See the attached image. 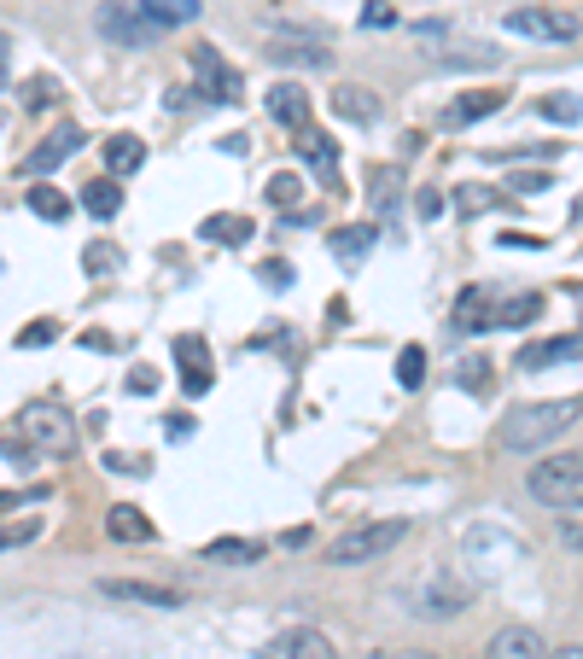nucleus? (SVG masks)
I'll use <instances>...</instances> for the list:
<instances>
[{"mask_svg":"<svg viewBox=\"0 0 583 659\" xmlns=\"http://www.w3.org/2000/svg\"><path fill=\"white\" fill-rule=\"evenodd\" d=\"M94 30H100L111 47H129V53H140V47H152V41H158V30L140 18L135 6H117V0H105L100 12H94Z\"/></svg>","mask_w":583,"mask_h":659,"instance_id":"nucleus-6","label":"nucleus"},{"mask_svg":"<svg viewBox=\"0 0 583 659\" xmlns=\"http://www.w3.org/2000/svg\"><path fill=\"white\" fill-rule=\"evenodd\" d=\"M502 245H514V251H531V245H537V251H543V234H502Z\"/></svg>","mask_w":583,"mask_h":659,"instance_id":"nucleus-42","label":"nucleus"},{"mask_svg":"<svg viewBox=\"0 0 583 659\" xmlns=\"http://www.w3.org/2000/svg\"><path fill=\"white\" fill-rule=\"evenodd\" d=\"M502 24H508L514 35H525V41H554V47H566V41L583 35L578 12H554V6H514Z\"/></svg>","mask_w":583,"mask_h":659,"instance_id":"nucleus-4","label":"nucleus"},{"mask_svg":"<svg viewBox=\"0 0 583 659\" xmlns=\"http://www.w3.org/2000/svg\"><path fill=\"white\" fill-rule=\"evenodd\" d=\"M537 117H549V123H578L583 100L578 94H543V100H537Z\"/></svg>","mask_w":583,"mask_h":659,"instance_id":"nucleus-30","label":"nucleus"},{"mask_svg":"<svg viewBox=\"0 0 583 659\" xmlns=\"http://www.w3.org/2000/svg\"><path fill=\"white\" fill-rule=\"evenodd\" d=\"M269 59L275 65H304V70H321L333 53L327 47H309V41H269Z\"/></svg>","mask_w":583,"mask_h":659,"instance_id":"nucleus-26","label":"nucleus"},{"mask_svg":"<svg viewBox=\"0 0 583 659\" xmlns=\"http://www.w3.org/2000/svg\"><path fill=\"white\" fill-rule=\"evenodd\" d=\"M549 648H543V636L531 625H508L490 636V648H484V659H543Z\"/></svg>","mask_w":583,"mask_h":659,"instance_id":"nucleus-15","label":"nucleus"},{"mask_svg":"<svg viewBox=\"0 0 583 659\" xmlns=\"http://www.w3.org/2000/svg\"><path fill=\"white\" fill-rule=\"evenodd\" d=\"M449 327H455V333H484V327H490V292H484V286H461Z\"/></svg>","mask_w":583,"mask_h":659,"instance_id":"nucleus-18","label":"nucleus"},{"mask_svg":"<svg viewBox=\"0 0 583 659\" xmlns=\"http://www.w3.org/2000/svg\"><path fill=\"white\" fill-rule=\"evenodd\" d=\"M53 100H59V82L53 76H30L24 82V111H47Z\"/></svg>","mask_w":583,"mask_h":659,"instance_id":"nucleus-33","label":"nucleus"},{"mask_svg":"<svg viewBox=\"0 0 583 659\" xmlns=\"http://www.w3.org/2000/svg\"><path fill=\"white\" fill-rule=\"evenodd\" d=\"M298 199H304V181H298L292 170L269 175V205H280V210H298Z\"/></svg>","mask_w":583,"mask_h":659,"instance_id":"nucleus-32","label":"nucleus"},{"mask_svg":"<svg viewBox=\"0 0 583 659\" xmlns=\"http://www.w3.org/2000/svg\"><path fill=\"white\" fill-rule=\"evenodd\" d=\"M41 537V520H24V525H0V549H24Z\"/></svg>","mask_w":583,"mask_h":659,"instance_id":"nucleus-35","label":"nucleus"},{"mask_svg":"<svg viewBox=\"0 0 583 659\" xmlns=\"http://www.w3.org/2000/svg\"><path fill=\"white\" fill-rule=\"evenodd\" d=\"M566 292H572V298L583 304V280H566Z\"/></svg>","mask_w":583,"mask_h":659,"instance_id":"nucleus-45","label":"nucleus"},{"mask_svg":"<svg viewBox=\"0 0 583 659\" xmlns=\"http://www.w3.org/2000/svg\"><path fill=\"white\" fill-rule=\"evenodd\" d=\"M543 659H583V648H554V654H543Z\"/></svg>","mask_w":583,"mask_h":659,"instance_id":"nucleus-44","label":"nucleus"},{"mask_svg":"<svg viewBox=\"0 0 583 659\" xmlns=\"http://www.w3.org/2000/svg\"><path fill=\"white\" fill-rule=\"evenodd\" d=\"M263 280H269L275 292H286V286H292V263H286V257H269V263H263Z\"/></svg>","mask_w":583,"mask_h":659,"instance_id":"nucleus-39","label":"nucleus"},{"mask_svg":"<svg viewBox=\"0 0 583 659\" xmlns=\"http://www.w3.org/2000/svg\"><path fill=\"white\" fill-rule=\"evenodd\" d=\"M105 537H111V543H152V537H158V525L146 520L135 502H117V508L105 514Z\"/></svg>","mask_w":583,"mask_h":659,"instance_id":"nucleus-16","label":"nucleus"},{"mask_svg":"<svg viewBox=\"0 0 583 659\" xmlns=\"http://www.w3.org/2000/svg\"><path fill=\"white\" fill-rule=\"evenodd\" d=\"M560 537H566V549H583V525L566 520V525H560Z\"/></svg>","mask_w":583,"mask_h":659,"instance_id":"nucleus-43","label":"nucleus"},{"mask_svg":"<svg viewBox=\"0 0 583 659\" xmlns=\"http://www.w3.org/2000/svg\"><path fill=\"white\" fill-rule=\"evenodd\" d=\"M140 164H146L140 135H111V140H105V170H111V175H135Z\"/></svg>","mask_w":583,"mask_h":659,"instance_id":"nucleus-22","label":"nucleus"},{"mask_svg":"<svg viewBox=\"0 0 583 659\" xmlns=\"http://www.w3.org/2000/svg\"><path fill=\"white\" fill-rule=\"evenodd\" d=\"M82 269H88L94 280H100V275H117V269H123V251H117L111 240H94L88 251H82Z\"/></svg>","mask_w":583,"mask_h":659,"instance_id":"nucleus-29","label":"nucleus"},{"mask_svg":"<svg viewBox=\"0 0 583 659\" xmlns=\"http://www.w3.org/2000/svg\"><path fill=\"white\" fill-rule=\"evenodd\" d=\"M193 76H199V94H205V100H216V105H234L245 94L240 70L228 65V59H222L210 41H205V47H193Z\"/></svg>","mask_w":583,"mask_h":659,"instance_id":"nucleus-7","label":"nucleus"},{"mask_svg":"<svg viewBox=\"0 0 583 659\" xmlns=\"http://www.w3.org/2000/svg\"><path fill=\"white\" fill-rule=\"evenodd\" d=\"M82 140H88V135H82L76 123H59V129L41 140V146H30V152H24V164H18V170H24V175H47V170H59L65 158H76V152H82Z\"/></svg>","mask_w":583,"mask_h":659,"instance_id":"nucleus-9","label":"nucleus"},{"mask_svg":"<svg viewBox=\"0 0 583 659\" xmlns=\"http://www.w3.org/2000/svg\"><path fill=\"white\" fill-rule=\"evenodd\" d=\"M409 537V520H368L350 525L344 537L327 543V566H368V560H385L397 543Z\"/></svg>","mask_w":583,"mask_h":659,"instance_id":"nucleus-2","label":"nucleus"},{"mask_svg":"<svg viewBox=\"0 0 583 659\" xmlns=\"http://www.w3.org/2000/svg\"><path fill=\"white\" fill-rule=\"evenodd\" d=\"M24 205H30L41 222H65V216H70V193H59V187H47V181H41V187L24 193Z\"/></svg>","mask_w":583,"mask_h":659,"instance_id":"nucleus-28","label":"nucleus"},{"mask_svg":"<svg viewBox=\"0 0 583 659\" xmlns=\"http://www.w3.org/2000/svg\"><path fill=\"white\" fill-rule=\"evenodd\" d=\"M525 490L543 508H560V514L583 508V455H549V461H537L525 473Z\"/></svg>","mask_w":583,"mask_h":659,"instance_id":"nucleus-3","label":"nucleus"},{"mask_svg":"<svg viewBox=\"0 0 583 659\" xmlns=\"http://www.w3.org/2000/svg\"><path fill=\"white\" fill-rule=\"evenodd\" d=\"M175 362H181V391L187 397H205L210 380H216V362H210V345L199 333H181L175 339Z\"/></svg>","mask_w":583,"mask_h":659,"instance_id":"nucleus-11","label":"nucleus"},{"mask_svg":"<svg viewBox=\"0 0 583 659\" xmlns=\"http://www.w3.org/2000/svg\"><path fill=\"white\" fill-rule=\"evenodd\" d=\"M578 420H583V403H578V397L519 403V409H508V415H502V426H496V444H502V450H519V455H537V450H549L554 438H566Z\"/></svg>","mask_w":583,"mask_h":659,"instance_id":"nucleus-1","label":"nucleus"},{"mask_svg":"<svg viewBox=\"0 0 583 659\" xmlns=\"http://www.w3.org/2000/svg\"><path fill=\"white\" fill-rule=\"evenodd\" d=\"M397 385H403V391H420V385H426V350L420 345H403V356H397Z\"/></svg>","mask_w":583,"mask_h":659,"instance_id":"nucleus-31","label":"nucleus"},{"mask_svg":"<svg viewBox=\"0 0 583 659\" xmlns=\"http://www.w3.org/2000/svg\"><path fill=\"white\" fill-rule=\"evenodd\" d=\"M508 187H514V193H543V187H554V175L549 170H519V175H508Z\"/></svg>","mask_w":583,"mask_h":659,"instance_id":"nucleus-37","label":"nucleus"},{"mask_svg":"<svg viewBox=\"0 0 583 659\" xmlns=\"http://www.w3.org/2000/svg\"><path fill=\"white\" fill-rule=\"evenodd\" d=\"M379 659H432V654H379Z\"/></svg>","mask_w":583,"mask_h":659,"instance_id":"nucleus-46","label":"nucleus"},{"mask_svg":"<svg viewBox=\"0 0 583 659\" xmlns=\"http://www.w3.org/2000/svg\"><path fill=\"white\" fill-rule=\"evenodd\" d=\"M566 362H583V333L537 339V345H519V356H514L519 374H543V368H566Z\"/></svg>","mask_w":583,"mask_h":659,"instance_id":"nucleus-10","label":"nucleus"},{"mask_svg":"<svg viewBox=\"0 0 583 659\" xmlns=\"http://www.w3.org/2000/svg\"><path fill=\"white\" fill-rule=\"evenodd\" d=\"M205 560H222V566H251V560H263V543H251V537H210Z\"/></svg>","mask_w":583,"mask_h":659,"instance_id":"nucleus-25","label":"nucleus"},{"mask_svg":"<svg viewBox=\"0 0 583 659\" xmlns=\"http://www.w3.org/2000/svg\"><path fill=\"white\" fill-rule=\"evenodd\" d=\"M269 117L286 123V129L309 123V94L298 88V82H275V88H269Z\"/></svg>","mask_w":583,"mask_h":659,"instance_id":"nucleus-19","label":"nucleus"},{"mask_svg":"<svg viewBox=\"0 0 583 659\" xmlns=\"http://www.w3.org/2000/svg\"><path fill=\"white\" fill-rule=\"evenodd\" d=\"M257 659H339V654H333V642H327L321 630L298 625V630H280V636H269Z\"/></svg>","mask_w":583,"mask_h":659,"instance_id":"nucleus-12","label":"nucleus"},{"mask_svg":"<svg viewBox=\"0 0 583 659\" xmlns=\"http://www.w3.org/2000/svg\"><path fill=\"white\" fill-rule=\"evenodd\" d=\"M135 12L152 30H181V24H199L205 0H135Z\"/></svg>","mask_w":583,"mask_h":659,"instance_id":"nucleus-14","label":"nucleus"},{"mask_svg":"<svg viewBox=\"0 0 583 659\" xmlns=\"http://www.w3.org/2000/svg\"><path fill=\"white\" fill-rule=\"evenodd\" d=\"M199 234L216 240V245H245L251 234H257V222H251V216H228V210H216V216L199 222Z\"/></svg>","mask_w":583,"mask_h":659,"instance_id":"nucleus-21","label":"nucleus"},{"mask_svg":"<svg viewBox=\"0 0 583 659\" xmlns=\"http://www.w3.org/2000/svg\"><path fill=\"white\" fill-rule=\"evenodd\" d=\"M6 82H12V35L0 30V94H6Z\"/></svg>","mask_w":583,"mask_h":659,"instance_id":"nucleus-40","label":"nucleus"},{"mask_svg":"<svg viewBox=\"0 0 583 659\" xmlns=\"http://www.w3.org/2000/svg\"><path fill=\"white\" fill-rule=\"evenodd\" d=\"M292 135H298V140H292V146H298V158L321 175V187H327V193H339V140L327 135V129H315V123H298Z\"/></svg>","mask_w":583,"mask_h":659,"instance_id":"nucleus-8","label":"nucleus"},{"mask_svg":"<svg viewBox=\"0 0 583 659\" xmlns=\"http://www.w3.org/2000/svg\"><path fill=\"white\" fill-rule=\"evenodd\" d=\"M362 24H368V30H385V24H397V6H385V0H368V6H362Z\"/></svg>","mask_w":583,"mask_h":659,"instance_id":"nucleus-38","label":"nucleus"},{"mask_svg":"<svg viewBox=\"0 0 583 659\" xmlns=\"http://www.w3.org/2000/svg\"><path fill=\"white\" fill-rule=\"evenodd\" d=\"M129 391H140V397L158 391V374H152V368H135V374H129Z\"/></svg>","mask_w":583,"mask_h":659,"instance_id":"nucleus-41","label":"nucleus"},{"mask_svg":"<svg viewBox=\"0 0 583 659\" xmlns=\"http://www.w3.org/2000/svg\"><path fill=\"white\" fill-rule=\"evenodd\" d=\"M374 240H379L374 222H350V228H333V234H327V245H333V257H339L344 269H356V263L374 251Z\"/></svg>","mask_w":583,"mask_h":659,"instance_id":"nucleus-17","label":"nucleus"},{"mask_svg":"<svg viewBox=\"0 0 583 659\" xmlns=\"http://www.w3.org/2000/svg\"><path fill=\"white\" fill-rule=\"evenodd\" d=\"M502 88H473V94H461V100L449 105V123L455 129H467V123H479V117H490V111H502Z\"/></svg>","mask_w":583,"mask_h":659,"instance_id":"nucleus-20","label":"nucleus"},{"mask_svg":"<svg viewBox=\"0 0 583 659\" xmlns=\"http://www.w3.org/2000/svg\"><path fill=\"white\" fill-rule=\"evenodd\" d=\"M490 374H496V368H490V362H479V356H467V362H461V385H467V391H484V385H490Z\"/></svg>","mask_w":583,"mask_h":659,"instance_id":"nucleus-36","label":"nucleus"},{"mask_svg":"<svg viewBox=\"0 0 583 659\" xmlns=\"http://www.w3.org/2000/svg\"><path fill=\"white\" fill-rule=\"evenodd\" d=\"M333 111H339L344 123H362V129L379 123V100L368 88H339V94H333Z\"/></svg>","mask_w":583,"mask_h":659,"instance_id":"nucleus-24","label":"nucleus"},{"mask_svg":"<svg viewBox=\"0 0 583 659\" xmlns=\"http://www.w3.org/2000/svg\"><path fill=\"white\" fill-rule=\"evenodd\" d=\"M537 315H543V292H519L502 310H490V321H496V327H531Z\"/></svg>","mask_w":583,"mask_h":659,"instance_id":"nucleus-27","label":"nucleus"},{"mask_svg":"<svg viewBox=\"0 0 583 659\" xmlns=\"http://www.w3.org/2000/svg\"><path fill=\"white\" fill-rule=\"evenodd\" d=\"M18 432H24L30 450H47V455H70L76 450V426H70V415L65 409H53V403H30V409L18 415Z\"/></svg>","mask_w":583,"mask_h":659,"instance_id":"nucleus-5","label":"nucleus"},{"mask_svg":"<svg viewBox=\"0 0 583 659\" xmlns=\"http://www.w3.org/2000/svg\"><path fill=\"white\" fill-rule=\"evenodd\" d=\"M82 210H88V216H100V222H111V216L123 210V187H117L111 175L88 181V187H82Z\"/></svg>","mask_w":583,"mask_h":659,"instance_id":"nucleus-23","label":"nucleus"},{"mask_svg":"<svg viewBox=\"0 0 583 659\" xmlns=\"http://www.w3.org/2000/svg\"><path fill=\"white\" fill-rule=\"evenodd\" d=\"M100 590L111 601H135V607H181V590L146 584V578H100Z\"/></svg>","mask_w":583,"mask_h":659,"instance_id":"nucleus-13","label":"nucleus"},{"mask_svg":"<svg viewBox=\"0 0 583 659\" xmlns=\"http://www.w3.org/2000/svg\"><path fill=\"white\" fill-rule=\"evenodd\" d=\"M53 339H59V321H30L18 333V350H41V345H53Z\"/></svg>","mask_w":583,"mask_h":659,"instance_id":"nucleus-34","label":"nucleus"}]
</instances>
